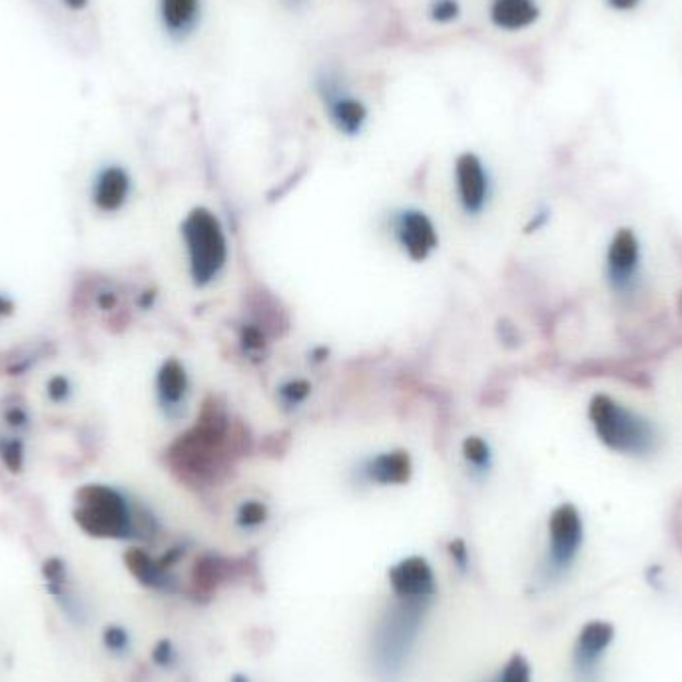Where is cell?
I'll use <instances>...</instances> for the list:
<instances>
[{"label":"cell","instance_id":"5bb4252c","mask_svg":"<svg viewBox=\"0 0 682 682\" xmlns=\"http://www.w3.org/2000/svg\"><path fill=\"white\" fill-rule=\"evenodd\" d=\"M190 397V375L178 357L160 363L154 375V399L166 419H180Z\"/></svg>","mask_w":682,"mask_h":682},{"label":"cell","instance_id":"4dcf8cb0","mask_svg":"<svg viewBox=\"0 0 682 682\" xmlns=\"http://www.w3.org/2000/svg\"><path fill=\"white\" fill-rule=\"evenodd\" d=\"M152 661L162 667V669H170L176 663V649L168 639H162L156 643L154 651H152Z\"/></svg>","mask_w":682,"mask_h":682},{"label":"cell","instance_id":"7402d4cb","mask_svg":"<svg viewBox=\"0 0 682 682\" xmlns=\"http://www.w3.org/2000/svg\"><path fill=\"white\" fill-rule=\"evenodd\" d=\"M0 461L10 473H20L26 463V445L24 437L16 433L0 435Z\"/></svg>","mask_w":682,"mask_h":682},{"label":"cell","instance_id":"ac0fdd59","mask_svg":"<svg viewBox=\"0 0 682 682\" xmlns=\"http://www.w3.org/2000/svg\"><path fill=\"white\" fill-rule=\"evenodd\" d=\"M124 563L128 567V571L132 573V577L154 591H174L176 589V579L170 573V569H166L160 559H152L144 549L140 547H132L124 553Z\"/></svg>","mask_w":682,"mask_h":682},{"label":"cell","instance_id":"603a6c76","mask_svg":"<svg viewBox=\"0 0 682 682\" xmlns=\"http://www.w3.org/2000/svg\"><path fill=\"white\" fill-rule=\"evenodd\" d=\"M270 519V511L266 507V503L258 501V499H248L244 501L238 511H236V525L244 531H256L260 527H264Z\"/></svg>","mask_w":682,"mask_h":682},{"label":"cell","instance_id":"7c38bea8","mask_svg":"<svg viewBox=\"0 0 682 682\" xmlns=\"http://www.w3.org/2000/svg\"><path fill=\"white\" fill-rule=\"evenodd\" d=\"M134 190L132 174L118 162L100 166L90 182V202L100 214H118L130 202Z\"/></svg>","mask_w":682,"mask_h":682},{"label":"cell","instance_id":"d6986e66","mask_svg":"<svg viewBox=\"0 0 682 682\" xmlns=\"http://www.w3.org/2000/svg\"><path fill=\"white\" fill-rule=\"evenodd\" d=\"M42 575L46 581V587L50 591V595H54L60 603V607H64V611L72 617H80V609L72 599V593L68 589V575H66V565L62 559H48L42 567Z\"/></svg>","mask_w":682,"mask_h":682},{"label":"cell","instance_id":"836d02e7","mask_svg":"<svg viewBox=\"0 0 682 682\" xmlns=\"http://www.w3.org/2000/svg\"><path fill=\"white\" fill-rule=\"evenodd\" d=\"M605 2L615 12H633V10H637L643 4V0H605Z\"/></svg>","mask_w":682,"mask_h":682},{"label":"cell","instance_id":"5b68a950","mask_svg":"<svg viewBox=\"0 0 682 682\" xmlns=\"http://www.w3.org/2000/svg\"><path fill=\"white\" fill-rule=\"evenodd\" d=\"M429 603L399 601L387 611L375 635V657L383 673L393 675L401 669L409 655L415 635L425 617Z\"/></svg>","mask_w":682,"mask_h":682},{"label":"cell","instance_id":"d590c367","mask_svg":"<svg viewBox=\"0 0 682 682\" xmlns=\"http://www.w3.org/2000/svg\"><path fill=\"white\" fill-rule=\"evenodd\" d=\"M232 682H252L248 677H244V675H236L234 679H232Z\"/></svg>","mask_w":682,"mask_h":682},{"label":"cell","instance_id":"2e32d148","mask_svg":"<svg viewBox=\"0 0 682 682\" xmlns=\"http://www.w3.org/2000/svg\"><path fill=\"white\" fill-rule=\"evenodd\" d=\"M162 32L172 42L190 40L204 18V0H156Z\"/></svg>","mask_w":682,"mask_h":682},{"label":"cell","instance_id":"9a60e30c","mask_svg":"<svg viewBox=\"0 0 682 682\" xmlns=\"http://www.w3.org/2000/svg\"><path fill=\"white\" fill-rule=\"evenodd\" d=\"M357 477L367 485L401 487L413 477V459L405 449L379 451L357 465Z\"/></svg>","mask_w":682,"mask_h":682},{"label":"cell","instance_id":"4fadbf2b","mask_svg":"<svg viewBox=\"0 0 682 682\" xmlns=\"http://www.w3.org/2000/svg\"><path fill=\"white\" fill-rule=\"evenodd\" d=\"M389 587L399 601H419V603H431L437 581L433 567L423 557H405L399 563H395L389 573Z\"/></svg>","mask_w":682,"mask_h":682},{"label":"cell","instance_id":"ba28073f","mask_svg":"<svg viewBox=\"0 0 682 682\" xmlns=\"http://www.w3.org/2000/svg\"><path fill=\"white\" fill-rule=\"evenodd\" d=\"M389 232L395 246L411 260L425 262L439 246V232L431 216L419 208H399L391 214Z\"/></svg>","mask_w":682,"mask_h":682},{"label":"cell","instance_id":"83f0119b","mask_svg":"<svg viewBox=\"0 0 682 682\" xmlns=\"http://www.w3.org/2000/svg\"><path fill=\"white\" fill-rule=\"evenodd\" d=\"M2 417H4L8 431L22 435V437H24V433H28V429L32 425V417H30L28 409L24 407V403H10L8 407H4Z\"/></svg>","mask_w":682,"mask_h":682},{"label":"cell","instance_id":"7a4b0ae2","mask_svg":"<svg viewBox=\"0 0 682 682\" xmlns=\"http://www.w3.org/2000/svg\"><path fill=\"white\" fill-rule=\"evenodd\" d=\"M72 517L78 529L94 539H150L158 529L156 517L146 507L108 483L82 485L74 495Z\"/></svg>","mask_w":682,"mask_h":682},{"label":"cell","instance_id":"6da1fadb","mask_svg":"<svg viewBox=\"0 0 682 682\" xmlns=\"http://www.w3.org/2000/svg\"><path fill=\"white\" fill-rule=\"evenodd\" d=\"M246 437L230 413L212 397L202 405L196 423L170 447V467L186 483H218L242 455Z\"/></svg>","mask_w":682,"mask_h":682},{"label":"cell","instance_id":"8fae6325","mask_svg":"<svg viewBox=\"0 0 682 682\" xmlns=\"http://www.w3.org/2000/svg\"><path fill=\"white\" fill-rule=\"evenodd\" d=\"M605 278L617 294H629L641 278V244L633 230L615 234L605 256Z\"/></svg>","mask_w":682,"mask_h":682},{"label":"cell","instance_id":"9c48e42d","mask_svg":"<svg viewBox=\"0 0 682 682\" xmlns=\"http://www.w3.org/2000/svg\"><path fill=\"white\" fill-rule=\"evenodd\" d=\"M613 643L615 627L609 621H589L581 627L571 651L575 682H603V661Z\"/></svg>","mask_w":682,"mask_h":682},{"label":"cell","instance_id":"484cf974","mask_svg":"<svg viewBox=\"0 0 682 682\" xmlns=\"http://www.w3.org/2000/svg\"><path fill=\"white\" fill-rule=\"evenodd\" d=\"M491 682H533V669L521 653H515Z\"/></svg>","mask_w":682,"mask_h":682},{"label":"cell","instance_id":"30bf717a","mask_svg":"<svg viewBox=\"0 0 682 682\" xmlns=\"http://www.w3.org/2000/svg\"><path fill=\"white\" fill-rule=\"evenodd\" d=\"M455 196L465 216H481L491 200L493 182L483 158L475 152H463L453 166Z\"/></svg>","mask_w":682,"mask_h":682},{"label":"cell","instance_id":"cb8c5ba5","mask_svg":"<svg viewBox=\"0 0 682 682\" xmlns=\"http://www.w3.org/2000/svg\"><path fill=\"white\" fill-rule=\"evenodd\" d=\"M427 18L433 24H455L463 16L461 0H427Z\"/></svg>","mask_w":682,"mask_h":682},{"label":"cell","instance_id":"277c9868","mask_svg":"<svg viewBox=\"0 0 682 682\" xmlns=\"http://www.w3.org/2000/svg\"><path fill=\"white\" fill-rule=\"evenodd\" d=\"M190 280L196 288L212 286L226 270L230 242L222 220L206 206L192 208L180 224Z\"/></svg>","mask_w":682,"mask_h":682},{"label":"cell","instance_id":"44dd1931","mask_svg":"<svg viewBox=\"0 0 682 682\" xmlns=\"http://www.w3.org/2000/svg\"><path fill=\"white\" fill-rule=\"evenodd\" d=\"M226 561H222L220 557L216 555H204L196 561L194 565V573H192V579H194V587L196 591H214L216 587H220V583H224L226 575H228V569H226Z\"/></svg>","mask_w":682,"mask_h":682},{"label":"cell","instance_id":"8d00e7d4","mask_svg":"<svg viewBox=\"0 0 682 682\" xmlns=\"http://www.w3.org/2000/svg\"><path fill=\"white\" fill-rule=\"evenodd\" d=\"M288 2H292V4H300V2H304V0H288Z\"/></svg>","mask_w":682,"mask_h":682},{"label":"cell","instance_id":"ffe728a7","mask_svg":"<svg viewBox=\"0 0 682 682\" xmlns=\"http://www.w3.org/2000/svg\"><path fill=\"white\" fill-rule=\"evenodd\" d=\"M461 455L465 461V467L471 471L475 479H483L491 473L495 465V455L489 445V441L481 435H469L463 439Z\"/></svg>","mask_w":682,"mask_h":682},{"label":"cell","instance_id":"f546056e","mask_svg":"<svg viewBox=\"0 0 682 682\" xmlns=\"http://www.w3.org/2000/svg\"><path fill=\"white\" fill-rule=\"evenodd\" d=\"M240 343H242L244 351H248V353H264V349L268 345L264 330H260L258 326H252V324L242 328Z\"/></svg>","mask_w":682,"mask_h":682},{"label":"cell","instance_id":"8992f818","mask_svg":"<svg viewBox=\"0 0 682 682\" xmlns=\"http://www.w3.org/2000/svg\"><path fill=\"white\" fill-rule=\"evenodd\" d=\"M585 543V523L573 503H561L553 509L547 523V551L543 577L549 583L563 579L577 563Z\"/></svg>","mask_w":682,"mask_h":682},{"label":"cell","instance_id":"f1b7e54d","mask_svg":"<svg viewBox=\"0 0 682 682\" xmlns=\"http://www.w3.org/2000/svg\"><path fill=\"white\" fill-rule=\"evenodd\" d=\"M102 641H104L106 651H110L114 655H124L130 649V635H128L126 629H122L118 625L106 627L104 635H102Z\"/></svg>","mask_w":682,"mask_h":682},{"label":"cell","instance_id":"e575fe53","mask_svg":"<svg viewBox=\"0 0 682 682\" xmlns=\"http://www.w3.org/2000/svg\"><path fill=\"white\" fill-rule=\"evenodd\" d=\"M68 10H72V12H80V10H84L86 6H88V2L90 0H60Z\"/></svg>","mask_w":682,"mask_h":682},{"label":"cell","instance_id":"1f68e13d","mask_svg":"<svg viewBox=\"0 0 682 682\" xmlns=\"http://www.w3.org/2000/svg\"><path fill=\"white\" fill-rule=\"evenodd\" d=\"M449 555H451L453 563L457 565V569L467 573V569H469V549H467V545L461 539H455V541L449 543Z\"/></svg>","mask_w":682,"mask_h":682},{"label":"cell","instance_id":"4316f807","mask_svg":"<svg viewBox=\"0 0 682 682\" xmlns=\"http://www.w3.org/2000/svg\"><path fill=\"white\" fill-rule=\"evenodd\" d=\"M74 383L68 375L64 373H56L52 377H48L46 385H44V393L48 397L50 403L54 405H66L74 399Z\"/></svg>","mask_w":682,"mask_h":682},{"label":"cell","instance_id":"e0dca14e","mask_svg":"<svg viewBox=\"0 0 682 682\" xmlns=\"http://www.w3.org/2000/svg\"><path fill=\"white\" fill-rule=\"evenodd\" d=\"M487 14L497 30L523 32L541 20L543 8L539 0H491Z\"/></svg>","mask_w":682,"mask_h":682},{"label":"cell","instance_id":"3957f363","mask_svg":"<svg viewBox=\"0 0 682 682\" xmlns=\"http://www.w3.org/2000/svg\"><path fill=\"white\" fill-rule=\"evenodd\" d=\"M587 413L597 439L609 451L627 457H649L659 449L661 433L657 425L611 395H593Z\"/></svg>","mask_w":682,"mask_h":682},{"label":"cell","instance_id":"52a82bcc","mask_svg":"<svg viewBox=\"0 0 682 682\" xmlns=\"http://www.w3.org/2000/svg\"><path fill=\"white\" fill-rule=\"evenodd\" d=\"M316 92L330 124L341 136L355 138L365 130L369 122V108L338 72L324 70L316 78Z\"/></svg>","mask_w":682,"mask_h":682},{"label":"cell","instance_id":"d4e9b609","mask_svg":"<svg viewBox=\"0 0 682 682\" xmlns=\"http://www.w3.org/2000/svg\"><path fill=\"white\" fill-rule=\"evenodd\" d=\"M310 393H312V383L306 379H300V377L288 379L278 387V397H280L282 405L288 409L304 405L306 399L310 397Z\"/></svg>","mask_w":682,"mask_h":682},{"label":"cell","instance_id":"d6a6232c","mask_svg":"<svg viewBox=\"0 0 682 682\" xmlns=\"http://www.w3.org/2000/svg\"><path fill=\"white\" fill-rule=\"evenodd\" d=\"M14 312H16V304H14V300H12L8 294L0 292V322H4V320H8V318H12V316H14Z\"/></svg>","mask_w":682,"mask_h":682}]
</instances>
